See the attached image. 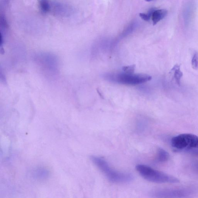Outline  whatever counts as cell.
Here are the masks:
<instances>
[{
  "mask_svg": "<svg viewBox=\"0 0 198 198\" xmlns=\"http://www.w3.org/2000/svg\"><path fill=\"white\" fill-rule=\"evenodd\" d=\"M91 160L99 168L107 179L113 183H128L134 180L133 175L128 173L118 172L112 169L104 159L95 156H92Z\"/></svg>",
  "mask_w": 198,
  "mask_h": 198,
  "instance_id": "1",
  "label": "cell"
},
{
  "mask_svg": "<svg viewBox=\"0 0 198 198\" xmlns=\"http://www.w3.org/2000/svg\"><path fill=\"white\" fill-rule=\"evenodd\" d=\"M136 169L143 178L153 183H176L180 182L178 178L174 176L153 169L145 165H138Z\"/></svg>",
  "mask_w": 198,
  "mask_h": 198,
  "instance_id": "2",
  "label": "cell"
},
{
  "mask_svg": "<svg viewBox=\"0 0 198 198\" xmlns=\"http://www.w3.org/2000/svg\"><path fill=\"white\" fill-rule=\"evenodd\" d=\"M107 76L109 79L114 81L129 85H136L144 83L152 79L151 76L147 74H128L124 72L110 74Z\"/></svg>",
  "mask_w": 198,
  "mask_h": 198,
  "instance_id": "3",
  "label": "cell"
},
{
  "mask_svg": "<svg viewBox=\"0 0 198 198\" xmlns=\"http://www.w3.org/2000/svg\"><path fill=\"white\" fill-rule=\"evenodd\" d=\"M171 146L178 150L188 151L198 148V136L191 134H183L172 138Z\"/></svg>",
  "mask_w": 198,
  "mask_h": 198,
  "instance_id": "4",
  "label": "cell"
},
{
  "mask_svg": "<svg viewBox=\"0 0 198 198\" xmlns=\"http://www.w3.org/2000/svg\"><path fill=\"white\" fill-rule=\"evenodd\" d=\"M196 190L191 187L157 188L151 193V195L156 198H182L194 194Z\"/></svg>",
  "mask_w": 198,
  "mask_h": 198,
  "instance_id": "5",
  "label": "cell"
},
{
  "mask_svg": "<svg viewBox=\"0 0 198 198\" xmlns=\"http://www.w3.org/2000/svg\"><path fill=\"white\" fill-rule=\"evenodd\" d=\"M167 14L168 11L165 9H158L154 11L152 16L153 24L155 25L157 24L165 18Z\"/></svg>",
  "mask_w": 198,
  "mask_h": 198,
  "instance_id": "6",
  "label": "cell"
},
{
  "mask_svg": "<svg viewBox=\"0 0 198 198\" xmlns=\"http://www.w3.org/2000/svg\"><path fill=\"white\" fill-rule=\"evenodd\" d=\"M174 74V79L175 80L177 85L180 86L181 79L183 74L180 69V66L178 65H176L171 70Z\"/></svg>",
  "mask_w": 198,
  "mask_h": 198,
  "instance_id": "7",
  "label": "cell"
},
{
  "mask_svg": "<svg viewBox=\"0 0 198 198\" xmlns=\"http://www.w3.org/2000/svg\"><path fill=\"white\" fill-rule=\"evenodd\" d=\"M169 158V154L165 149L159 148L157 151V160L158 162L163 163L168 160Z\"/></svg>",
  "mask_w": 198,
  "mask_h": 198,
  "instance_id": "8",
  "label": "cell"
},
{
  "mask_svg": "<svg viewBox=\"0 0 198 198\" xmlns=\"http://www.w3.org/2000/svg\"><path fill=\"white\" fill-rule=\"evenodd\" d=\"M39 5L41 11L44 13L49 12L51 9L49 0H39Z\"/></svg>",
  "mask_w": 198,
  "mask_h": 198,
  "instance_id": "9",
  "label": "cell"
},
{
  "mask_svg": "<svg viewBox=\"0 0 198 198\" xmlns=\"http://www.w3.org/2000/svg\"><path fill=\"white\" fill-rule=\"evenodd\" d=\"M155 9L152 8L150 9L147 14L141 13L139 14V16L143 20L145 21H149L152 17V14Z\"/></svg>",
  "mask_w": 198,
  "mask_h": 198,
  "instance_id": "10",
  "label": "cell"
},
{
  "mask_svg": "<svg viewBox=\"0 0 198 198\" xmlns=\"http://www.w3.org/2000/svg\"><path fill=\"white\" fill-rule=\"evenodd\" d=\"M191 66L193 69L197 70L198 69V53L196 52L194 53L192 59H191Z\"/></svg>",
  "mask_w": 198,
  "mask_h": 198,
  "instance_id": "11",
  "label": "cell"
},
{
  "mask_svg": "<svg viewBox=\"0 0 198 198\" xmlns=\"http://www.w3.org/2000/svg\"><path fill=\"white\" fill-rule=\"evenodd\" d=\"M135 69V65H134L123 67L122 68V70L124 72L126 73H128V74L134 73Z\"/></svg>",
  "mask_w": 198,
  "mask_h": 198,
  "instance_id": "12",
  "label": "cell"
},
{
  "mask_svg": "<svg viewBox=\"0 0 198 198\" xmlns=\"http://www.w3.org/2000/svg\"><path fill=\"white\" fill-rule=\"evenodd\" d=\"M191 169L196 174H198V162L192 164L191 166Z\"/></svg>",
  "mask_w": 198,
  "mask_h": 198,
  "instance_id": "13",
  "label": "cell"
},
{
  "mask_svg": "<svg viewBox=\"0 0 198 198\" xmlns=\"http://www.w3.org/2000/svg\"><path fill=\"white\" fill-rule=\"evenodd\" d=\"M188 152H189L190 153L193 154V155L198 156V148L191 150L188 151Z\"/></svg>",
  "mask_w": 198,
  "mask_h": 198,
  "instance_id": "14",
  "label": "cell"
},
{
  "mask_svg": "<svg viewBox=\"0 0 198 198\" xmlns=\"http://www.w3.org/2000/svg\"><path fill=\"white\" fill-rule=\"evenodd\" d=\"M145 1L147 2H150L153 1V0H145Z\"/></svg>",
  "mask_w": 198,
  "mask_h": 198,
  "instance_id": "15",
  "label": "cell"
}]
</instances>
